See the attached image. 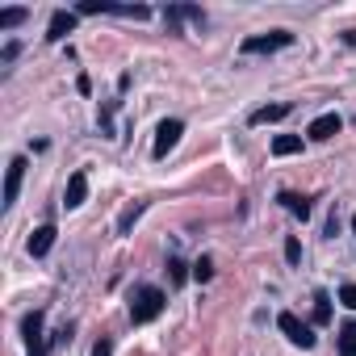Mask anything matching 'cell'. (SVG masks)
Wrapping results in <instances>:
<instances>
[{"instance_id": "obj_1", "label": "cell", "mask_w": 356, "mask_h": 356, "mask_svg": "<svg viewBox=\"0 0 356 356\" xmlns=\"http://www.w3.org/2000/svg\"><path fill=\"white\" fill-rule=\"evenodd\" d=\"M163 302H168V298H163V289H155V285H143V289L130 298V318H134V323H151V318L163 310Z\"/></svg>"}, {"instance_id": "obj_2", "label": "cell", "mask_w": 356, "mask_h": 356, "mask_svg": "<svg viewBox=\"0 0 356 356\" xmlns=\"http://www.w3.org/2000/svg\"><path fill=\"white\" fill-rule=\"evenodd\" d=\"M289 42H293V34H289V30L256 34V38H248V42H243V55H273V51H285Z\"/></svg>"}, {"instance_id": "obj_3", "label": "cell", "mask_w": 356, "mask_h": 356, "mask_svg": "<svg viewBox=\"0 0 356 356\" xmlns=\"http://www.w3.org/2000/svg\"><path fill=\"white\" fill-rule=\"evenodd\" d=\"M277 327L285 331V339H289V343H298V348H314V331H310L298 314H289V310H285V314L277 318Z\"/></svg>"}, {"instance_id": "obj_4", "label": "cell", "mask_w": 356, "mask_h": 356, "mask_svg": "<svg viewBox=\"0 0 356 356\" xmlns=\"http://www.w3.org/2000/svg\"><path fill=\"white\" fill-rule=\"evenodd\" d=\"M181 134H185V126L176 122V118L159 122V130H155V147H151V151H155V159H163V155H168L176 143H181Z\"/></svg>"}, {"instance_id": "obj_5", "label": "cell", "mask_w": 356, "mask_h": 356, "mask_svg": "<svg viewBox=\"0 0 356 356\" xmlns=\"http://www.w3.org/2000/svg\"><path fill=\"white\" fill-rule=\"evenodd\" d=\"M339 126H343V122H339V113H323V118H314V122H310V130H306V134H310L314 143H327L331 134H339Z\"/></svg>"}, {"instance_id": "obj_6", "label": "cell", "mask_w": 356, "mask_h": 356, "mask_svg": "<svg viewBox=\"0 0 356 356\" xmlns=\"http://www.w3.org/2000/svg\"><path fill=\"white\" fill-rule=\"evenodd\" d=\"M22 176H26V159L17 155V159L9 163V176H5V206L17 202V193H22Z\"/></svg>"}, {"instance_id": "obj_7", "label": "cell", "mask_w": 356, "mask_h": 356, "mask_svg": "<svg viewBox=\"0 0 356 356\" xmlns=\"http://www.w3.org/2000/svg\"><path fill=\"white\" fill-rule=\"evenodd\" d=\"M84 197H88V176H84V172H72L67 193H63V206L76 210V206H84Z\"/></svg>"}, {"instance_id": "obj_8", "label": "cell", "mask_w": 356, "mask_h": 356, "mask_svg": "<svg viewBox=\"0 0 356 356\" xmlns=\"http://www.w3.org/2000/svg\"><path fill=\"white\" fill-rule=\"evenodd\" d=\"M72 30H76V13H55V17H51V30H47V38H51V42H59V38H67Z\"/></svg>"}, {"instance_id": "obj_9", "label": "cell", "mask_w": 356, "mask_h": 356, "mask_svg": "<svg viewBox=\"0 0 356 356\" xmlns=\"http://www.w3.org/2000/svg\"><path fill=\"white\" fill-rule=\"evenodd\" d=\"M51 243H55V227H38V231L30 235V256H47Z\"/></svg>"}, {"instance_id": "obj_10", "label": "cell", "mask_w": 356, "mask_h": 356, "mask_svg": "<svg viewBox=\"0 0 356 356\" xmlns=\"http://www.w3.org/2000/svg\"><path fill=\"white\" fill-rule=\"evenodd\" d=\"M289 113V105H264V109H256L252 113V126H268V122H281Z\"/></svg>"}, {"instance_id": "obj_11", "label": "cell", "mask_w": 356, "mask_h": 356, "mask_svg": "<svg viewBox=\"0 0 356 356\" xmlns=\"http://www.w3.org/2000/svg\"><path fill=\"white\" fill-rule=\"evenodd\" d=\"M22 331H26V343H30V348H38V343H42V314H38V310H34V314H26Z\"/></svg>"}, {"instance_id": "obj_12", "label": "cell", "mask_w": 356, "mask_h": 356, "mask_svg": "<svg viewBox=\"0 0 356 356\" xmlns=\"http://www.w3.org/2000/svg\"><path fill=\"white\" fill-rule=\"evenodd\" d=\"M302 151V138L298 134H277L273 138V155H298Z\"/></svg>"}, {"instance_id": "obj_13", "label": "cell", "mask_w": 356, "mask_h": 356, "mask_svg": "<svg viewBox=\"0 0 356 356\" xmlns=\"http://www.w3.org/2000/svg\"><path fill=\"white\" fill-rule=\"evenodd\" d=\"M281 202H285V210H289L293 218H302V222L310 218V202H306V197H298V193H281Z\"/></svg>"}, {"instance_id": "obj_14", "label": "cell", "mask_w": 356, "mask_h": 356, "mask_svg": "<svg viewBox=\"0 0 356 356\" xmlns=\"http://www.w3.org/2000/svg\"><path fill=\"white\" fill-rule=\"evenodd\" d=\"M339 356H356V323L339 327Z\"/></svg>"}, {"instance_id": "obj_15", "label": "cell", "mask_w": 356, "mask_h": 356, "mask_svg": "<svg viewBox=\"0 0 356 356\" xmlns=\"http://www.w3.org/2000/svg\"><path fill=\"white\" fill-rule=\"evenodd\" d=\"M314 318L318 323H331V298L327 293H314Z\"/></svg>"}, {"instance_id": "obj_16", "label": "cell", "mask_w": 356, "mask_h": 356, "mask_svg": "<svg viewBox=\"0 0 356 356\" xmlns=\"http://www.w3.org/2000/svg\"><path fill=\"white\" fill-rule=\"evenodd\" d=\"M22 22H26V9H5V13H0V30H13Z\"/></svg>"}, {"instance_id": "obj_17", "label": "cell", "mask_w": 356, "mask_h": 356, "mask_svg": "<svg viewBox=\"0 0 356 356\" xmlns=\"http://www.w3.org/2000/svg\"><path fill=\"white\" fill-rule=\"evenodd\" d=\"M193 277H197V281H202V285H206V281H210V277H214V260H210V256H202V260H197V264H193Z\"/></svg>"}, {"instance_id": "obj_18", "label": "cell", "mask_w": 356, "mask_h": 356, "mask_svg": "<svg viewBox=\"0 0 356 356\" xmlns=\"http://www.w3.org/2000/svg\"><path fill=\"white\" fill-rule=\"evenodd\" d=\"M138 214H143V206H138V202H134V206H130V210H126V214H122V222H118V231H122V235H126V231H130V227H134V218H138Z\"/></svg>"}, {"instance_id": "obj_19", "label": "cell", "mask_w": 356, "mask_h": 356, "mask_svg": "<svg viewBox=\"0 0 356 356\" xmlns=\"http://www.w3.org/2000/svg\"><path fill=\"white\" fill-rule=\"evenodd\" d=\"M168 273H172V285L185 281V264H181V260H168Z\"/></svg>"}, {"instance_id": "obj_20", "label": "cell", "mask_w": 356, "mask_h": 356, "mask_svg": "<svg viewBox=\"0 0 356 356\" xmlns=\"http://www.w3.org/2000/svg\"><path fill=\"white\" fill-rule=\"evenodd\" d=\"M285 260H289V264H298V260H302V243H298V239H289V243H285Z\"/></svg>"}, {"instance_id": "obj_21", "label": "cell", "mask_w": 356, "mask_h": 356, "mask_svg": "<svg viewBox=\"0 0 356 356\" xmlns=\"http://www.w3.org/2000/svg\"><path fill=\"white\" fill-rule=\"evenodd\" d=\"M339 302H343V306H352V310H356V285H343V289H339Z\"/></svg>"}, {"instance_id": "obj_22", "label": "cell", "mask_w": 356, "mask_h": 356, "mask_svg": "<svg viewBox=\"0 0 356 356\" xmlns=\"http://www.w3.org/2000/svg\"><path fill=\"white\" fill-rule=\"evenodd\" d=\"M92 356H113V343H109V339H97V348H92Z\"/></svg>"}, {"instance_id": "obj_23", "label": "cell", "mask_w": 356, "mask_h": 356, "mask_svg": "<svg viewBox=\"0 0 356 356\" xmlns=\"http://www.w3.org/2000/svg\"><path fill=\"white\" fill-rule=\"evenodd\" d=\"M352 231H356V214H352Z\"/></svg>"}]
</instances>
